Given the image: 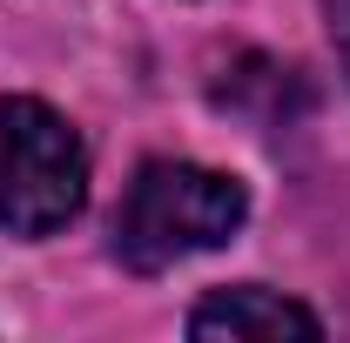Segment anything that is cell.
Segmentation results:
<instances>
[{
  "label": "cell",
  "instance_id": "2",
  "mask_svg": "<svg viewBox=\"0 0 350 343\" xmlns=\"http://www.w3.org/2000/svg\"><path fill=\"white\" fill-rule=\"evenodd\" d=\"M88 202V155L47 101L7 94L0 101V229L54 236Z\"/></svg>",
  "mask_w": 350,
  "mask_h": 343
},
{
  "label": "cell",
  "instance_id": "3",
  "mask_svg": "<svg viewBox=\"0 0 350 343\" xmlns=\"http://www.w3.org/2000/svg\"><path fill=\"white\" fill-rule=\"evenodd\" d=\"M189 337H202V343H283V337H304V343H317L323 323L310 316L304 303L243 283V290H216V297L202 303L189 316Z\"/></svg>",
  "mask_w": 350,
  "mask_h": 343
},
{
  "label": "cell",
  "instance_id": "4",
  "mask_svg": "<svg viewBox=\"0 0 350 343\" xmlns=\"http://www.w3.org/2000/svg\"><path fill=\"white\" fill-rule=\"evenodd\" d=\"M323 20H330V41H337V61L350 74V0H323Z\"/></svg>",
  "mask_w": 350,
  "mask_h": 343
},
{
  "label": "cell",
  "instance_id": "1",
  "mask_svg": "<svg viewBox=\"0 0 350 343\" xmlns=\"http://www.w3.org/2000/svg\"><path fill=\"white\" fill-rule=\"evenodd\" d=\"M243 215H250V195L236 175L202 162H142L115 215V256L155 276L182 256L222 249L243 229Z\"/></svg>",
  "mask_w": 350,
  "mask_h": 343
}]
</instances>
